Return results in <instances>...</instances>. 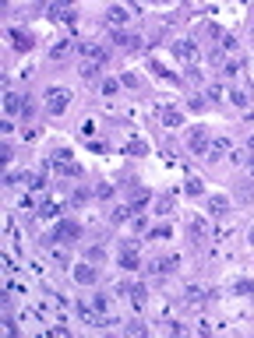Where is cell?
Returning a JSON list of instances; mask_svg holds the SVG:
<instances>
[{
    "instance_id": "cell-17",
    "label": "cell",
    "mask_w": 254,
    "mask_h": 338,
    "mask_svg": "<svg viewBox=\"0 0 254 338\" xmlns=\"http://www.w3.org/2000/svg\"><path fill=\"white\" fill-rule=\"evenodd\" d=\"M131 204H120V208H113V222H124V218H131Z\"/></svg>"
},
{
    "instance_id": "cell-3",
    "label": "cell",
    "mask_w": 254,
    "mask_h": 338,
    "mask_svg": "<svg viewBox=\"0 0 254 338\" xmlns=\"http://www.w3.org/2000/svg\"><path fill=\"white\" fill-rule=\"evenodd\" d=\"M187 148L198 152V155H208V134H205V127H194L187 134Z\"/></svg>"
},
{
    "instance_id": "cell-16",
    "label": "cell",
    "mask_w": 254,
    "mask_h": 338,
    "mask_svg": "<svg viewBox=\"0 0 254 338\" xmlns=\"http://www.w3.org/2000/svg\"><path fill=\"white\" fill-rule=\"evenodd\" d=\"M21 102H25V99H18V95H7V99H4V109H7V113H18V109H21Z\"/></svg>"
},
{
    "instance_id": "cell-2",
    "label": "cell",
    "mask_w": 254,
    "mask_h": 338,
    "mask_svg": "<svg viewBox=\"0 0 254 338\" xmlns=\"http://www.w3.org/2000/svg\"><path fill=\"white\" fill-rule=\"evenodd\" d=\"M173 265H176V257H152V261L145 265V275H149V278H163V275H169Z\"/></svg>"
},
{
    "instance_id": "cell-28",
    "label": "cell",
    "mask_w": 254,
    "mask_h": 338,
    "mask_svg": "<svg viewBox=\"0 0 254 338\" xmlns=\"http://www.w3.org/2000/svg\"><path fill=\"white\" fill-rule=\"evenodd\" d=\"M230 99H233V102H237V106H247V95H244V92H237V88H233V92H230Z\"/></svg>"
},
{
    "instance_id": "cell-35",
    "label": "cell",
    "mask_w": 254,
    "mask_h": 338,
    "mask_svg": "<svg viewBox=\"0 0 254 338\" xmlns=\"http://www.w3.org/2000/svg\"><path fill=\"white\" fill-rule=\"evenodd\" d=\"M251 243H254V229H251Z\"/></svg>"
},
{
    "instance_id": "cell-25",
    "label": "cell",
    "mask_w": 254,
    "mask_h": 338,
    "mask_svg": "<svg viewBox=\"0 0 254 338\" xmlns=\"http://www.w3.org/2000/svg\"><path fill=\"white\" fill-rule=\"evenodd\" d=\"M145 204H149V194H145V191H141V194H138V198H134V201H131V208H134V211H141V208H145Z\"/></svg>"
},
{
    "instance_id": "cell-8",
    "label": "cell",
    "mask_w": 254,
    "mask_h": 338,
    "mask_svg": "<svg viewBox=\"0 0 254 338\" xmlns=\"http://www.w3.org/2000/svg\"><path fill=\"white\" fill-rule=\"evenodd\" d=\"M208 208H212V215H215V218H223V215L230 211V201H226V194H215V198H208Z\"/></svg>"
},
{
    "instance_id": "cell-31",
    "label": "cell",
    "mask_w": 254,
    "mask_h": 338,
    "mask_svg": "<svg viewBox=\"0 0 254 338\" xmlns=\"http://www.w3.org/2000/svg\"><path fill=\"white\" fill-rule=\"evenodd\" d=\"M127 152H131V155H145V144H141V141H134V144H127Z\"/></svg>"
},
{
    "instance_id": "cell-6",
    "label": "cell",
    "mask_w": 254,
    "mask_h": 338,
    "mask_svg": "<svg viewBox=\"0 0 254 338\" xmlns=\"http://www.w3.org/2000/svg\"><path fill=\"white\" fill-rule=\"evenodd\" d=\"M78 236V222H60L53 229V240H75Z\"/></svg>"
},
{
    "instance_id": "cell-24",
    "label": "cell",
    "mask_w": 254,
    "mask_h": 338,
    "mask_svg": "<svg viewBox=\"0 0 254 338\" xmlns=\"http://www.w3.org/2000/svg\"><path fill=\"white\" fill-rule=\"evenodd\" d=\"M88 198H92V191H88V187H78V191H75V204H85Z\"/></svg>"
},
{
    "instance_id": "cell-19",
    "label": "cell",
    "mask_w": 254,
    "mask_h": 338,
    "mask_svg": "<svg viewBox=\"0 0 254 338\" xmlns=\"http://www.w3.org/2000/svg\"><path fill=\"white\" fill-rule=\"evenodd\" d=\"M233 289H237V292H244V296H251V292H254V282H251V278H237V285H233Z\"/></svg>"
},
{
    "instance_id": "cell-18",
    "label": "cell",
    "mask_w": 254,
    "mask_h": 338,
    "mask_svg": "<svg viewBox=\"0 0 254 338\" xmlns=\"http://www.w3.org/2000/svg\"><path fill=\"white\" fill-rule=\"evenodd\" d=\"M95 74H99V64H92V60H82V78H88V81H92Z\"/></svg>"
},
{
    "instance_id": "cell-20",
    "label": "cell",
    "mask_w": 254,
    "mask_h": 338,
    "mask_svg": "<svg viewBox=\"0 0 254 338\" xmlns=\"http://www.w3.org/2000/svg\"><path fill=\"white\" fill-rule=\"evenodd\" d=\"M57 211H60V208H57V201H46L43 208H39V215H43V218H53Z\"/></svg>"
},
{
    "instance_id": "cell-21",
    "label": "cell",
    "mask_w": 254,
    "mask_h": 338,
    "mask_svg": "<svg viewBox=\"0 0 254 338\" xmlns=\"http://www.w3.org/2000/svg\"><path fill=\"white\" fill-rule=\"evenodd\" d=\"M46 183V173H35V176H28V191H39Z\"/></svg>"
},
{
    "instance_id": "cell-5",
    "label": "cell",
    "mask_w": 254,
    "mask_h": 338,
    "mask_svg": "<svg viewBox=\"0 0 254 338\" xmlns=\"http://www.w3.org/2000/svg\"><path fill=\"white\" fill-rule=\"evenodd\" d=\"M11 43H14V50H18V53H28V50H32V35L18 32V28H11Z\"/></svg>"
},
{
    "instance_id": "cell-1",
    "label": "cell",
    "mask_w": 254,
    "mask_h": 338,
    "mask_svg": "<svg viewBox=\"0 0 254 338\" xmlns=\"http://www.w3.org/2000/svg\"><path fill=\"white\" fill-rule=\"evenodd\" d=\"M67 102H71V92H67V88H50V92H46V113H50V117H60V113L67 109Z\"/></svg>"
},
{
    "instance_id": "cell-4",
    "label": "cell",
    "mask_w": 254,
    "mask_h": 338,
    "mask_svg": "<svg viewBox=\"0 0 254 338\" xmlns=\"http://www.w3.org/2000/svg\"><path fill=\"white\" fill-rule=\"evenodd\" d=\"M78 53H82L85 60H92V64H106V60H110V53H106L102 46H95V43H82Z\"/></svg>"
},
{
    "instance_id": "cell-26",
    "label": "cell",
    "mask_w": 254,
    "mask_h": 338,
    "mask_svg": "<svg viewBox=\"0 0 254 338\" xmlns=\"http://www.w3.org/2000/svg\"><path fill=\"white\" fill-rule=\"evenodd\" d=\"M201 233H205V222H201V218H194V222H191V236H194V240H198V236H201Z\"/></svg>"
},
{
    "instance_id": "cell-11",
    "label": "cell",
    "mask_w": 254,
    "mask_h": 338,
    "mask_svg": "<svg viewBox=\"0 0 254 338\" xmlns=\"http://www.w3.org/2000/svg\"><path fill=\"white\" fill-rule=\"evenodd\" d=\"M67 53H71V43H67V39H60V43H53V50H50V57H53V60H64Z\"/></svg>"
},
{
    "instance_id": "cell-30",
    "label": "cell",
    "mask_w": 254,
    "mask_h": 338,
    "mask_svg": "<svg viewBox=\"0 0 254 338\" xmlns=\"http://www.w3.org/2000/svg\"><path fill=\"white\" fill-rule=\"evenodd\" d=\"M149 236H152V240H166V236H169V229H166V226H159V229H152Z\"/></svg>"
},
{
    "instance_id": "cell-27",
    "label": "cell",
    "mask_w": 254,
    "mask_h": 338,
    "mask_svg": "<svg viewBox=\"0 0 254 338\" xmlns=\"http://www.w3.org/2000/svg\"><path fill=\"white\" fill-rule=\"evenodd\" d=\"M102 95H117V81H113V78L102 81Z\"/></svg>"
},
{
    "instance_id": "cell-14",
    "label": "cell",
    "mask_w": 254,
    "mask_h": 338,
    "mask_svg": "<svg viewBox=\"0 0 254 338\" xmlns=\"http://www.w3.org/2000/svg\"><path fill=\"white\" fill-rule=\"evenodd\" d=\"M163 124H166V127H176V124H180V113H176L173 106H166V109H163Z\"/></svg>"
},
{
    "instance_id": "cell-34",
    "label": "cell",
    "mask_w": 254,
    "mask_h": 338,
    "mask_svg": "<svg viewBox=\"0 0 254 338\" xmlns=\"http://www.w3.org/2000/svg\"><path fill=\"white\" fill-rule=\"evenodd\" d=\"M251 173H254V159H251Z\"/></svg>"
},
{
    "instance_id": "cell-32",
    "label": "cell",
    "mask_w": 254,
    "mask_h": 338,
    "mask_svg": "<svg viewBox=\"0 0 254 338\" xmlns=\"http://www.w3.org/2000/svg\"><path fill=\"white\" fill-rule=\"evenodd\" d=\"M21 109H25V117H32V113H35V102H32V99H25V102H21Z\"/></svg>"
},
{
    "instance_id": "cell-23",
    "label": "cell",
    "mask_w": 254,
    "mask_h": 338,
    "mask_svg": "<svg viewBox=\"0 0 254 338\" xmlns=\"http://www.w3.org/2000/svg\"><path fill=\"white\" fill-rule=\"evenodd\" d=\"M201 299H205V292L191 285V289H187V303H198V307H201Z\"/></svg>"
},
{
    "instance_id": "cell-33",
    "label": "cell",
    "mask_w": 254,
    "mask_h": 338,
    "mask_svg": "<svg viewBox=\"0 0 254 338\" xmlns=\"http://www.w3.org/2000/svg\"><path fill=\"white\" fill-rule=\"evenodd\" d=\"M251 152H254V137H251Z\"/></svg>"
},
{
    "instance_id": "cell-22",
    "label": "cell",
    "mask_w": 254,
    "mask_h": 338,
    "mask_svg": "<svg viewBox=\"0 0 254 338\" xmlns=\"http://www.w3.org/2000/svg\"><path fill=\"white\" fill-rule=\"evenodd\" d=\"M184 187H187V194H194V198L201 194V180H194V176H187V183H184Z\"/></svg>"
},
{
    "instance_id": "cell-13",
    "label": "cell",
    "mask_w": 254,
    "mask_h": 338,
    "mask_svg": "<svg viewBox=\"0 0 254 338\" xmlns=\"http://www.w3.org/2000/svg\"><path fill=\"white\" fill-rule=\"evenodd\" d=\"M169 50H173V53H176L180 60H191V53H194V46H191V43H173Z\"/></svg>"
},
{
    "instance_id": "cell-15",
    "label": "cell",
    "mask_w": 254,
    "mask_h": 338,
    "mask_svg": "<svg viewBox=\"0 0 254 338\" xmlns=\"http://www.w3.org/2000/svg\"><path fill=\"white\" fill-rule=\"evenodd\" d=\"M57 169H60L64 176H78V173H82V166H78V162H57Z\"/></svg>"
},
{
    "instance_id": "cell-7",
    "label": "cell",
    "mask_w": 254,
    "mask_h": 338,
    "mask_svg": "<svg viewBox=\"0 0 254 338\" xmlns=\"http://www.w3.org/2000/svg\"><path fill=\"white\" fill-rule=\"evenodd\" d=\"M120 268H127V271L141 268V257H138V250H134V247H127V250L120 254Z\"/></svg>"
},
{
    "instance_id": "cell-12",
    "label": "cell",
    "mask_w": 254,
    "mask_h": 338,
    "mask_svg": "<svg viewBox=\"0 0 254 338\" xmlns=\"http://www.w3.org/2000/svg\"><path fill=\"white\" fill-rule=\"evenodd\" d=\"M127 296H131V303H134V307H138V310H141V307H145V299H149V296H145V289H141V285H134V289H131V285H127Z\"/></svg>"
},
{
    "instance_id": "cell-9",
    "label": "cell",
    "mask_w": 254,
    "mask_h": 338,
    "mask_svg": "<svg viewBox=\"0 0 254 338\" xmlns=\"http://www.w3.org/2000/svg\"><path fill=\"white\" fill-rule=\"evenodd\" d=\"M75 282H82V285H92V282H95V268H88V265H78V268H75Z\"/></svg>"
},
{
    "instance_id": "cell-29",
    "label": "cell",
    "mask_w": 254,
    "mask_h": 338,
    "mask_svg": "<svg viewBox=\"0 0 254 338\" xmlns=\"http://www.w3.org/2000/svg\"><path fill=\"white\" fill-rule=\"evenodd\" d=\"M102 257H106L102 247H92V250H88V261H102Z\"/></svg>"
},
{
    "instance_id": "cell-10",
    "label": "cell",
    "mask_w": 254,
    "mask_h": 338,
    "mask_svg": "<svg viewBox=\"0 0 254 338\" xmlns=\"http://www.w3.org/2000/svg\"><path fill=\"white\" fill-rule=\"evenodd\" d=\"M106 21H110V25H124V21H127V11H124V7H110V11H106Z\"/></svg>"
}]
</instances>
